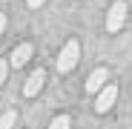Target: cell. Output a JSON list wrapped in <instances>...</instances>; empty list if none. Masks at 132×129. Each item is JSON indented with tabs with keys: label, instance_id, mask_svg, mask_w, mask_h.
Listing matches in <instances>:
<instances>
[{
	"label": "cell",
	"instance_id": "cell-6",
	"mask_svg": "<svg viewBox=\"0 0 132 129\" xmlns=\"http://www.w3.org/2000/svg\"><path fill=\"white\" fill-rule=\"evenodd\" d=\"M32 43H20V46H14L12 49V57H9V63H12V66L14 69H20V66H26V63H29V57H32Z\"/></svg>",
	"mask_w": 132,
	"mask_h": 129
},
{
	"label": "cell",
	"instance_id": "cell-5",
	"mask_svg": "<svg viewBox=\"0 0 132 129\" xmlns=\"http://www.w3.org/2000/svg\"><path fill=\"white\" fill-rule=\"evenodd\" d=\"M43 83H46V72L43 69H35L29 78H26V86H23V95L26 98H35L40 89H43Z\"/></svg>",
	"mask_w": 132,
	"mask_h": 129
},
{
	"label": "cell",
	"instance_id": "cell-10",
	"mask_svg": "<svg viewBox=\"0 0 132 129\" xmlns=\"http://www.w3.org/2000/svg\"><path fill=\"white\" fill-rule=\"evenodd\" d=\"M26 3H29L32 9H37V6H43V3H46V0H26Z\"/></svg>",
	"mask_w": 132,
	"mask_h": 129
},
{
	"label": "cell",
	"instance_id": "cell-11",
	"mask_svg": "<svg viewBox=\"0 0 132 129\" xmlns=\"http://www.w3.org/2000/svg\"><path fill=\"white\" fill-rule=\"evenodd\" d=\"M3 29H6V14H0V35H3Z\"/></svg>",
	"mask_w": 132,
	"mask_h": 129
},
{
	"label": "cell",
	"instance_id": "cell-7",
	"mask_svg": "<svg viewBox=\"0 0 132 129\" xmlns=\"http://www.w3.org/2000/svg\"><path fill=\"white\" fill-rule=\"evenodd\" d=\"M14 123H17V112L14 109H9V112L0 115V129H14Z\"/></svg>",
	"mask_w": 132,
	"mask_h": 129
},
{
	"label": "cell",
	"instance_id": "cell-3",
	"mask_svg": "<svg viewBox=\"0 0 132 129\" xmlns=\"http://www.w3.org/2000/svg\"><path fill=\"white\" fill-rule=\"evenodd\" d=\"M123 20H126V3L118 0V3H112V9L106 14V32H118L123 26Z\"/></svg>",
	"mask_w": 132,
	"mask_h": 129
},
{
	"label": "cell",
	"instance_id": "cell-2",
	"mask_svg": "<svg viewBox=\"0 0 132 129\" xmlns=\"http://www.w3.org/2000/svg\"><path fill=\"white\" fill-rule=\"evenodd\" d=\"M115 98H118V86L106 83L103 89L98 92V98H95V112H98V115L109 112V109H112V106H115Z\"/></svg>",
	"mask_w": 132,
	"mask_h": 129
},
{
	"label": "cell",
	"instance_id": "cell-9",
	"mask_svg": "<svg viewBox=\"0 0 132 129\" xmlns=\"http://www.w3.org/2000/svg\"><path fill=\"white\" fill-rule=\"evenodd\" d=\"M6 75H9V63H6V60H0V86H3Z\"/></svg>",
	"mask_w": 132,
	"mask_h": 129
},
{
	"label": "cell",
	"instance_id": "cell-1",
	"mask_svg": "<svg viewBox=\"0 0 132 129\" xmlns=\"http://www.w3.org/2000/svg\"><path fill=\"white\" fill-rule=\"evenodd\" d=\"M80 57V43L78 40H69L66 46L60 49V57H57V72H72L75 63Z\"/></svg>",
	"mask_w": 132,
	"mask_h": 129
},
{
	"label": "cell",
	"instance_id": "cell-8",
	"mask_svg": "<svg viewBox=\"0 0 132 129\" xmlns=\"http://www.w3.org/2000/svg\"><path fill=\"white\" fill-rule=\"evenodd\" d=\"M69 126H72V118H69V115H57V118L49 123V129H69Z\"/></svg>",
	"mask_w": 132,
	"mask_h": 129
},
{
	"label": "cell",
	"instance_id": "cell-4",
	"mask_svg": "<svg viewBox=\"0 0 132 129\" xmlns=\"http://www.w3.org/2000/svg\"><path fill=\"white\" fill-rule=\"evenodd\" d=\"M106 80H109V72H106L103 66H101V69H95L89 78H86V86H83V89H86V95H98L103 86H106Z\"/></svg>",
	"mask_w": 132,
	"mask_h": 129
}]
</instances>
